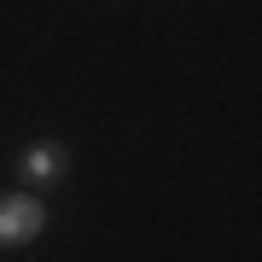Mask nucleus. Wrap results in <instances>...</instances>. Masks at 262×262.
<instances>
[{"mask_svg": "<svg viewBox=\"0 0 262 262\" xmlns=\"http://www.w3.org/2000/svg\"><path fill=\"white\" fill-rule=\"evenodd\" d=\"M47 233V204L35 192H0V251L35 245Z\"/></svg>", "mask_w": 262, "mask_h": 262, "instance_id": "obj_1", "label": "nucleus"}, {"mask_svg": "<svg viewBox=\"0 0 262 262\" xmlns=\"http://www.w3.org/2000/svg\"><path fill=\"white\" fill-rule=\"evenodd\" d=\"M18 169H24V181L35 192H47V187H58L70 175V146L64 140H35V146L18 151Z\"/></svg>", "mask_w": 262, "mask_h": 262, "instance_id": "obj_2", "label": "nucleus"}]
</instances>
